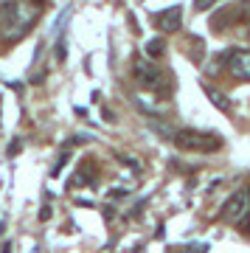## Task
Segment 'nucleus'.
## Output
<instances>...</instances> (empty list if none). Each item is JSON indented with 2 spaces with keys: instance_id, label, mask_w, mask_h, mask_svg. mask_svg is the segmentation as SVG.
Here are the masks:
<instances>
[{
  "instance_id": "1",
  "label": "nucleus",
  "mask_w": 250,
  "mask_h": 253,
  "mask_svg": "<svg viewBox=\"0 0 250 253\" xmlns=\"http://www.w3.org/2000/svg\"><path fill=\"white\" fill-rule=\"evenodd\" d=\"M34 20H37V9H31L26 14V9H23L20 3H14V0H6V3L0 6V26H3V37L11 40V42L26 34Z\"/></svg>"
},
{
  "instance_id": "2",
  "label": "nucleus",
  "mask_w": 250,
  "mask_h": 253,
  "mask_svg": "<svg viewBox=\"0 0 250 253\" xmlns=\"http://www.w3.org/2000/svg\"><path fill=\"white\" fill-rule=\"evenodd\" d=\"M174 144L186 152H216L222 146V141L216 135L197 132V129H183V132H174Z\"/></svg>"
},
{
  "instance_id": "3",
  "label": "nucleus",
  "mask_w": 250,
  "mask_h": 253,
  "mask_svg": "<svg viewBox=\"0 0 250 253\" xmlns=\"http://www.w3.org/2000/svg\"><path fill=\"white\" fill-rule=\"evenodd\" d=\"M225 62H228V71L239 82H250V51L248 48H233L231 54L225 56Z\"/></svg>"
},
{
  "instance_id": "4",
  "label": "nucleus",
  "mask_w": 250,
  "mask_h": 253,
  "mask_svg": "<svg viewBox=\"0 0 250 253\" xmlns=\"http://www.w3.org/2000/svg\"><path fill=\"white\" fill-rule=\"evenodd\" d=\"M132 73H135V79H138V84H143V87H158L161 84V68H155L146 59H135Z\"/></svg>"
},
{
  "instance_id": "5",
  "label": "nucleus",
  "mask_w": 250,
  "mask_h": 253,
  "mask_svg": "<svg viewBox=\"0 0 250 253\" xmlns=\"http://www.w3.org/2000/svg\"><path fill=\"white\" fill-rule=\"evenodd\" d=\"M250 208V197H248V189L245 191H236L231 200H228V206H225V219L228 222H239L245 217V211Z\"/></svg>"
},
{
  "instance_id": "6",
  "label": "nucleus",
  "mask_w": 250,
  "mask_h": 253,
  "mask_svg": "<svg viewBox=\"0 0 250 253\" xmlns=\"http://www.w3.org/2000/svg\"><path fill=\"white\" fill-rule=\"evenodd\" d=\"M180 23H183V9L180 6H169V9H163L158 14V28H163V31H177Z\"/></svg>"
},
{
  "instance_id": "7",
  "label": "nucleus",
  "mask_w": 250,
  "mask_h": 253,
  "mask_svg": "<svg viewBox=\"0 0 250 253\" xmlns=\"http://www.w3.org/2000/svg\"><path fill=\"white\" fill-rule=\"evenodd\" d=\"M206 96H208L211 101H214V104H216L219 110H228V107H231V104H228V99H225L222 93L216 90V87H206Z\"/></svg>"
},
{
  "instance_id": "8",
  "label": "nucleus",
  "mask_w": 250,
  "mask_h": 253,
  "mask_svg": "<svg viewBox=\"0 0 250 253\" xmlns=\"http://www.w3.org/2000/svg\"><path fill=\"white\" fill-rule=\"evenodd\" d=\"M163 51H166V45H163V40H149V42H146V54L152 56V59L163 56Z\"/></svg>"
},
{
  "instance_id": "9",
  "label": "nucleus",
  "mask_w": 250,
  "mask_h": 253,
  "mask_svg": "<svg viewBox=\"0 0 250 253\" xmlns=\"http://www.w3.org/2000/svg\"><path fill=\"white\" fill-rule=\"evenodd\" d=\"M216 0H194V6H197V11H206V9H211Z\"/></svg>"
},
{
  "instance_id": "10",
  "label": "nucleus",
  "mask_w": 250,
  "mask_h": 253,
  "mask_svg": "<svg viewBox=\"0 0 250 253\" xmlns=\"http://www.w3.org/2000/svg\"><path fill=\"white\" fill-rule=\"evenodd\" d=\"M73 186H87V174L76 172V174H73Z\"/></svg>"
},
{
  "instance_id": "11",
  "label": "nucleus",
  "mask_w": 250,
  "mask_h": 253,
  "mask_svg": "<svg viewBox=\"0 0 250 253\" xmlns=\"http://www.w3.org/2000/svg\"><path fill=\"white\" fill-rule=\"evenodd\" d=\"M239 222H242V228H245V234H250V208L245 211V217H242Z\"/></svg>"
},
{
  "instance_id": "12",
  "label": "nucleus",
  "mask_w": 250,
  "mask_h": 253,
  "mask_svg": "<svg viewBox=\"0 0 250 253\" xmlns=\"http://www.w3.org/2000/svg\"><path fill=\"white\" fill-rule=\"evenodd\" d=\"M248 197H250V183H248Z\"/></svg>"
}]
</instances>
